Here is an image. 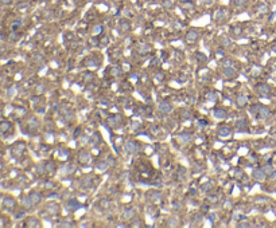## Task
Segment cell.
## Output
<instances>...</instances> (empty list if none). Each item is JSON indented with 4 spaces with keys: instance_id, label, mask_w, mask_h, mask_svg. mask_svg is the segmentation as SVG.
<instances>
[{
    "instance_id": "1",
    "label": "cell",
    "mask_w": 276,
    "mask_h": 228,
    "mask_svg": "<svg viewBox=\"0 0 276 228\" xmlns=\"http://www.w3.org/2000/svg\"><path fill=\"white\" fill-rule=\"evenodd\" d=\"M250 111L259 119H267L271 115V110L268 109L267 106H263V105H253L250 107Z\"/></svg>"
},
{
    "instance_id": "2",
    "label": "cell",
    "mask_w": 276,
    "mask_h": 228,
    "mask_svg": "<svg viewBox=\"0 0 276 228\" xmlns=\"http://www.w3.org/2000/svg\"><path fill=\"white\" fill-rule=\"evenodd\" d=\"M107 123L111 127L120 126L121 123H123V117H121L120 114H116V115H113V117H108V118H107Z\"/></svg>"
},
{
    "instance_id": "3",
    "label": "cell",
    "mask_w": 276,
    "mask_h": 228,
    "mask_svg": "<svg viewBox=\"0 0 276 228\" xmlns=\"http://www.w3.org/2000/svg\"><path fill=\"white\" fill-rule=\"evenodd\" d=\"M222 75L226 79H233V78H236L237 77V71H236L234 67H232V66H224Z\"/></svg>"
},
{
    "instance_id": "4",
    "label": "cell",
    "mask_w": 276,
    "mask_h": 228,
    "mask_svg": "<svg viewBox=\"0 0 276 228\" xmlns=\"http://www.w3.org/2000/svg\"><path fill=\"white\" fill-rule=\"evenodd\" d=\"M256 91H257L259 95L268 97L269 95V93H271V87H269L267 83H259L257 86H256Z\"/></svg>"
},
{
    "instance_id": "5",
    "label": "cell",
    "mask_w": 276,
    "mask_h": 228,
    "mask_svg": "<svg viewBox=\"0 0 276 228\" xmlns=\"http://www.w3.org/2000/svg\"><path fill=\"white\" fill-rule=\"evenodd\" d=\"M162 197H163V195H162V192H159V191H150V192H147V199L152 203L160 201Z\"/></svg>"
},
{
    "instance_id": "6",
    "label": "cell",
    "mask_w": 276,
    "mask_h": 228,
    "mask_svg": "<svg viewBox=\"0 0 276 228\" xmlns=\"http://www.w3.org/2000/svg\"><path fill=\"white\" fill-rule=\"evenodd\" d=\"M139 150V144L136 141H128L127 144H125V152L127 153H136Z\"/></svg>"
},
{
    "instance_id": "7",
    "label": "cell",
    "mask_w": 276,
    "mask_h": 228,
    "mask_svg": "<svg viewBox=\"0 0 276 228\" xmlns=\"http://www.w3.org/2000/svg\"><path fill=\"white\" fill-rule=\"evenodd\" d=\"M198 39H199V35H198L197 31H194V30L187 31V34H186V42L187 43H195V42H198Z\"/></svg>"
},
{
    "instance_id": "8",
    "label": "cell",
    "mask_w": 276,
    "mask_h": 228,
    "mask_svg": "<svg viewBox=\"0 0 276 228\" xmlns=\"http://www.w3.org/2000/svg\"><path fill=\"white\" fill-rule=\"evenodd\" d=\"M78 161H80L82 165L88 164V162L90 161V153L88 150H81L80 153H78Z\"/></svg>"
},
{
    "instance_id": "9",
    "label": "cell",
    "mask_w": 276,
    "mask_h": 228,
    "mask_svg": "<svg viewBox=\"0 0 276 228\" xmlns=\"http://www.w3.org/2000/svg\"><path fill=\"white\" fill-rule=\"evenodd\" d=\"M136 51H138L139 55H147L150 51H151V46L148 43H140L136 48Z\"/></svg>"
},
{
    "instance_id": "10",
    "label": "cell",
    "mask_w": 276,
    "mask_h": 228,
    "mask_svg": "<svg viewBox=\"0 0 276 228\" xmlns=\"http://www.w3.org/2000/svg\"><path fill=\"white\" fill-rule=\"evenodd\" d=\"M158 109H159V111L163 114H169L171 110H173V107H171V105H170L169 102H166V101H162L159 105H158Z\"/></svg>"
},
{
    "instance_id": "11",
    "label": "cell",
    "mask_w": 276,
    "mask_h": 228,
    "mask_svg": "<svg viewBox=\"0 0 276 228\" xmlns=\"http://www.w3.org/2000/svg\"><path fill=\"white\" fill-rule=\"evenodd\" d=\"M191 138H193V134L191 133H189V132L181 133V134L178 136L179 142H182V144H189V142L191 141Z\"/></svg>"
},
{
    "instance_id": "12",
    "label": "cell",
    "mask_w": 276,
    "mask_h": 228,
    "mask_svg": "<svg viewBox=\"0 0 276 228\" xmlns=\"http://www.w3.org/2000/svg\"><path fill=\"white\" fill-rule=\"evenodd\" d=\"M246 125H248V122H246V119H244V118L237 119L236 122H234L236 130H238V132H244V130H246Z\"/></svg>"
},
{
    "instance_id": "13",
    "label": "cell",
    "mask_w": 276,
    "mask_h": 228,
    "mask_svg": "<svg viewBox=\"0 0 276 228\" xmlns=\"http://www.w3.org/2000/svg\"><path fill=\"white\" fill-rule=\"evenodd\" d=\"M135 216H136V211H135V208H125L124 212H123V217H124L125 220L134 219Z\"/></svg>"
},
{
    "instance_id": "14",
    "label": "cell",
    "mask_w": 276,
    "mask_h": 228,
    "mask_svg": "<svg viewBox=\"0 0 276 228\" xmlns=\"http://www.w3.org/2000/svg\"><path fill=\"white\" fill-rule=\"evenodd\" d=\"M253 177L256 179V180H259V181H263V180H265L267 175H265L264 169H260V168H257V169H255V171H253Z\"/></svg>"
},
{
    "instance_id": "15",
    "label": "cell",
    "mask_w": 276,
    "mask_h": 228,
    "mask_svg": "<svg viewBox=\"0 0 276 228\" xmlns=\"http://www.w3.org/2000/svg\"><path fill=\"white\" fill-rule=\"evenodd\" d=\"M246 103H248V98H246V95H244V94H238L236 98V105L238 106V107H244V106H246Z\"/></svg>"
},
{
    "instance_id": "16",
    "label": "cell",
    "mask_w": 276,
    "mask_h": 228,
    "mask_svg": "<svg viewBox=\"0 0 276 228\" xmlns=\"http://www.w3.org/2000/svg\"><path fill=\"white\" fill-rule=\"evenodd\" d=\"M119 28H120L121 32H128L129 30H131V23L128 22V20H125V19H123V20H120V23H119Z\"/></svg>"
},
{
    "instance_id": "17",
    "label": "cell",
    "mask_w": 276,
    "mask_h": 228,
    "mask_svg": "<svg viewBox=\"0 0 276 228\" xmlns=\"http://www.w3.org/2000/svg\"><path fill=\"white\" fill-rule=\"evenodd\" d=\"M213 115H214V118H217V119H224V118H226L228 114L224 109H214Z\"/></svg>"
},
{
    "instance_id": "18",
    "label": "cell",
    "mask_w": 276,
    "mask_h": 228,
    "mask_svg": "<svg viewBox=\"0 0 276 228\" xmlns=\"http://www.w3.org/2000/svg\"><path fill=\"white\" fill-rule=\"evenodd\" d=\"M218 136L221 138H228V137L232 136V130L229 127H220L218 129Z\"/></svg>"
},
{
    "instance_id": "19",
    "label": "cell",
    "mask_w": 276,
    "mask_h": 228,
    "mask_svg": "<svg viewBox=\"0 0 276 228\" xmlns=\"http://www.w3.org/2000/svg\"><path fill=\"white\" fill-rule=\"evenodd\" d=\"M92 183H93V179H92L90 176H86V177H84V179L81 180V187H82V188H90V187H92Z\"/></svg>"
},
{
    "instance_id": "20",
    "label": "cell",
    "mask_w": 276,
    "mask_h": 228,
    "mask_svg": "<svg viewBox=\"0 0 276 228\" xmlns=\"http://www.w3.org/2000/svg\"><path fill=\"white\" fill-rule=\"evenodd\" d=\"M213 188H214V185H213V183H210V181H208V183H205V184L201 185V191H202V192H205V193H209Z\"/></svg>"
},
{
    "instance_id": "21",
    "label": "cell",
    "mask_w": 276,
    "mask_h": 228,
    "mask_svg": "<svg viewBox=\"0 0 276 228\" xmlns=\"http://www.w3.org/2000/svg\"><path fill=\"white\" fill-rule=\"evenodd\" d=\"M226 16V13H225V11L224 9H218L217 12L214 13V19L217 20V22H221V20H224V18Z\"/></svg>"
},
{
    "instance_id": "22",
    "label": "cell",
    "mask_w": 276,
    "mask_h": 228,
    "mask_svg": "<svg viewBox=\"0 0 276 228\" xmlns=\"http://www.w3.org/2000/svg\"><path fill=\"white\" fill-rule=\"evenodd\" d=\"M108 167H109V165H108V162H107V161H98L97 164H96V168H97V169H98L100 172L107 171Z\"/></svg>"
},
{
    "instance_id": "23",
    "label": "cell",
    "mask_w": 276,
    "mask_h": 228,
    "mask_svg": "<svg viewBox=\"0 0 276 228\" xmlns=\"http://www.w3.org/2000/svg\"><path fill=\"white\" fill-rule=\"evenodd\" d=\"M85 66L86 67H96V66H98V62H96L94 58H88L86 62H85Z\"/></svg>"
},
{
    "instance_id": "24",
    "label": "cell",
    "mask_w": 276,
    "mask_h": 228,
    "mask_svg": "<svg viewBox=\"0 0 276 228\" xmlns=\"http://www.w3.org/2000/svg\"><path fill=\"white\" fill-rule=\"evenodd\" d=\"M30 199H31V203L32 204H38L40 201V195L38 192H34L30 195Z\"/></svg>"
},
{
    "instance_id": "25",
    "label": "cell",
    "mask_w": 276,
    "mask_h": 228,
    "mask_svg": "<svg viewBox=\"0 0 276 228\" xmlns=\"http://www.w3.org/2000/svg\"><path fill=\"white\" fill-rule=\"evenodd\" d=\"M263 169H264V172H265V175H268V176L275 175V169H273V167H272L271 164H267Z\"/></svg>"
},
{
    "instance_id": "26",
    "label": "cell",
    "mask_w": 276,
    "mask_h": 228,
    "mask_svg": "<svg viewBox=\"0 0 276 228\" xmlns=\"http://www.w3.org/2000/svg\"><path fill=\"white\" fill-rule=\"evenodd\" d=\"M220 43H221V46L222 47H230L232 46V42L229 38H226V36H224V38H221V40H220Z\"/></svg>"
},
{
    "instance_id": "27",
    "label": "cell",
    "mask_w": 276,
    "mask_h": 228,
    "mask_svg": "<svg viewBox=\"0 0 276 228\" xmlns=\"http://www.w3.org/2000/svg\"><path fill=\"white\" fill-rule=\"evenodd\" d=\"M46 171L49 172L50 175H53L54 172H55V164L51 162V161H49L47 164H46Z\"/></svg>"
},
{
    "instance_id": "28",
    "label": "cell",
    "mask_w": 276,
    "mask_h": 228,
    "mask_svg": "<svg viewBox=\"0 0 276 228\" xmlns=\"http://www.w3.org/2000/svg\"><path fill=\"white\" fill-rule=\"evenodd\" d=\"M111 74L115 75V77H119V75L121 74V69L120 67H117V66H113L111 69Z\"/></svg>"
},
{
    "instance_id": "29",
    "label": "cell",
    "mask_w": 276,
    "mask_h": 228,
    "mask_svg": "<svg viewBox=\"0 0 276 228\" xmlns=\"http://www.w3.org/2000/svg\"><path fill=\"white\" fill-rule=\"evenodd\" d=\"M206 98H208L209 101H212V102H216V101H217V98H218V95H217V93H208Z\"/></svg>"
},
{
    "instance_id": "30",
    "label": "cell",
    "mask_w": 276,
    "mask_h": 228,
    "mask_svg": "<svg viewBox=\"0 0 276 228\" xmlns=\"http://www.w3.org/2000/svg\"><path fill=\"white\" fill-rule=\"evenodd\" d=\"M241 27L240 26H234V27H232V34L233 35H240L241 34Z\"/></svg>"
},
{
    "instance_id": "31",
    "label": "cell",
    "mask_w": 276,
    "mask_h": 228,
    "mask_svg": "<svg viewBox=\"0 0 276 228\" xmlns=\"http://www.w3.org/2000/svg\"><path fill=\"white\" fill-rule=\"evenodd\" d=\"M28 225H32V227H39V221L32 217V219H28Z\"/></svg>"
},
{
    "instance_id": "32",
    "label": "cell",
    "mask_w": 276,
    "mask_h": 228,
    "mask_svg": "<svg viewBox=\"0 0 276 228\" xmlns=\"http://www.w3.org/2000/svg\"><path fill=\"white\" fill-rule=\"evenodd\" d=\"M169 225L170 227H177V225H178V219H177V217H171V219L169 220Z\"/></svg>"
},
{
    "instance_id": "33",
    "label": "cell",
    "mask_w": 276,
    "mask_h": 228,
    "mask_svg": "<svg viewBox=\"0 0 276 228\" xmlns=\"http://www.w3.org/2000/svg\"><path fill=\"white\" fill-rule=\"evenodd\" d=\"M246 3V0H233V4L234 7H242Z\"/></svg>"
},
{
    "instance_id": "34",
    "label": "cell",
    "mask_w": 276,
    "mask_h": 228,
    "mask_svg": "<svg viewBox=\"0 0 276 228\" xmlns=\"http://www.w3.org/2000/svg\"><path fill=\"white\" fill-rule=\"evenodd\" d=\"M69 207H70V208H73V209H77V208H80V204H78L76 200H74V201H73V200H70V201H69Z\"/></svg>"
},
{
    "instance_id": "35",
    "label": "cell",
    "mask_w": 276,
    "mask_h": 228,
    "mask_svg": "<svg viewBox=\"0 0 276 228\" xmlns=\"http://www.w3.org/2000/svg\"><path fill=\"white\" fill-rule=\"evenodd\" d=\"M181 117H182L183 119H187V118H190V113L187 111V110H182L181 111Z\"/></svg>"
},
{
    "instance_id": "36",
    "label": "cell",
    "mask_w": 276,
    "mask_h": 228,
    "mask_svg": "<svg viewBox=\"0 0 276 228\" xmlns=\"http://www.w3.org/2000/svg\"><path fill=\"white\" fill-rule=\"evenodd\" d=\"M93 77H94V75L92 74V73H88V74H85V75H84L85 82H88V81H92V79H93Z\"/></svg>"
},
{
    "instance_id": "37",
    "label": "cell",
    "mask_w": 276,
    "mask_h": 228,
    "mask_svg": "<svg viewBox=\"0 0 276 228\" xmlns=\"http://www.w3.org/2000/svg\"><path fill=\"white\" fill-rule=\"evenodd\" d=\"M267 5H265V4H260V5H259V7H257V11H259V12H265V11H267Z\"/></svg>"
},
{
    "instance_id": "38",
    "label": "cell",
    "mask_w": 276,
    "mask_h": 228,
    "mask_svg": "<svg viewBox=\"0 0 276 228\" xmlns=\"http://www.w3.org/2000/svg\"><path fill=\"white\" fill-rule=\"evenodd\" d=\"M143 224L140 223V220H135V223H131V227H142Z\"/></svg>"
},
{
    "instance_id": "39",
    "label": "cell",
    "mask_w": 276,
    "mask_h": 228,
    "mask_svg": "<svg viewBox=\"0 0 276 228\" xmlns=\"http://www.w3.org/2000/svg\"><path fill=\"white\" fill-rule=\"evenodd\" d=\"M107 162H108V165H109V167H115V164H116L115 160H113V157H109Z\"/></svg>"
},
{
    "instance_id": "40",
    "label": "cell",
    "mask_w": 276,
    "mask_h": 228,
    "mask_svg": "<svg viewBox=\"0 0 276 228\" xmlns=\"http://www.w3.org/2000/svg\"><path fill=\"white\" fill-rule=\"evenodd\" d=\"M103 31V27L101 26H97V27H94V34H100Z\"/></svg>"
},
{
    "instance_id": "41",
    "label": "cell",
    "mask_w": 276,
    "mask_h": 228,
    "mask_svg": "<svg viewBox=\"0 0 276 228\" xmlns=\"http://www.w3.org/2000/svg\"><path fill=\"white\" fill-rule=\"evenodd\" d=\"M58 227H73V224H70V223H61V224H58Z\"/></svg>"
},
{
    "instance_id": "42",
    "label": "cell",
    "mask_w": 276,
    "mask_h": 228,
    "mask_svg": "<svg viewBox=\"0 0 276 228\" xmlns=\"http://www.w3.org/2000/svg\"><path fill=\"white\" fill-rule=\"evenodd\" d=\"M35 59H36V62H43L45 58L42 57V55H35Z\"/></svg>"
},
{
    "instance_id": "43",
    "label": "cell",
    "mask_w": 276,
    "mask_h": 228,
    "mask_svg": "<svg viewBox=\"0 0 276 228\" xmlns=\"http://www.w3.org/2000/svg\"><path fill=\"white\" fill-rule=\"evenodd\" d=\"M237 225H238V227H250L249 223H238Z\"/></svg>"
},
{
    "instance_id": "44",
    "label": "cell",
    "mask_w": 276,
    "mask_h": 228,
    "mask_svg": "<svg viewBox=\"0 0 276 228\" xmlns=\"http://www.w3.org/2000/svg\"><path fill=\"white\" fill-rule=\"evenodd\" d=\"M132 129H138V127H140V123H138V122H132Z\"/></svg>"
},
{
    "instance_id": "45",
    "label": "cell",
    "mask_w": 276,
    "mask_h": 228,
    "mask_svg": "<svg viewBox=\"0 0 276 228\" xmlns=\"http://www.w3.org/2000/svg\"><path fill=\"white\" fill-rule=\"evenodd\" d=\"M203 1V4H213L216 0H202Z\"/></svg>"
},
{
    "instance_id": "46",
    "label": "cell",
    "mask_w": 276,
    "mask_h": 228,
    "mask_svg": "<svg viewBox=\"0 0 276 228\" xmlns=\"http://www.w3.org/2000/svg\"><path fill=\"white\" fill-rule=\"evenodd\" d=\"M108 204H109V203L105 201V199H103V200H101V205H103L104 208H105V207H108Z\"/></svg>"
},
{
    "instance_id": "47",
    "label": "cell",
    "mask_w": 276,
    "mask_h": 228,
    "mask_svg": "<svg viewBox=\"0 0 276 228\" xmlns=\"http://www.w3.org/2000/svg\"><path fill=\"white\" fill-rule=\"evenodd\" d=\"M253 75H259L260 74V69H253V73H252Z\"/></svg>"
},
{
    "instance_id": "48",
    "label": "cell",
    "mask_w": 276,
    "mask_h": 228,
    "mask_svg": "<svg viewBox=\"0 0 276 228\" xmlns=\"http://www.w3.org/2000/svg\"><path fill=\"white\" fill-rule=\"evenodd\" d=\"M210 201H217V196H214V197L212 196V197H210Z\"/></svg>"
},
{
    "instance_id": "49",
    "label": "cell",
    "mask_w": 276,
    "mask_h": 228,
    "mask_svg": "<svg viewBox=\"0 0 276 228\" xmlns=\"http://www.w3.org/2000/svg\"><path fill=\"white\" fill-rule=\"evenodd\" d=\"M199 125H201V126H205V125H206V121H199Z\"/></svg>"
},
{
    "instance_id": "50",
    "label": "cell",
    "mask_w": 276,
    "mask_h": 228,
    "mask_svg": "<svg viewBox=\"0 0 276 228\" xmlns=\"http://www.w3.org/2000/svg\"><path fill=\"white\" fill-rule=\"evenodd\" d=\"M3 3H5V4H8V3H11V0H1Z\"/></svg>"
},
{
    "instance_id": "51",
    "label": "cell",
    "mask_w": 276,
    "mask_h": 228,
    "mask_svg": "<svg viewBox=\"0 0 276 228\" xmlns=\"http://www.w3.org/2000/svg\"><path fill=\"white\" fill-rule=\"evenodd\" d=\"M179 1H182V3H186V1H189V0H179Z\"/></svg>"
},
{
    "instance_id": "52",
    "label": "cell",
    "mask_w": 276,
    "mask_h": 228,
    "mask_svg": "<svg viewBox=\"0 0 276 228\" xmlns=\"http://www.w3.org/2000/svg\"><path fill=\"white\" fill-rule=\"evenodd\" d=\"M273 51H275V53H276V47H273Z\"/></svg>"
},
{
    "instance_id": "53",
    "label": "cell",
    "mask_w": 276,
    "mask_h": 228,
    "mask_svg": "<svg viewBox=\"0 0 276 228\" xmlns=\"http://www.w3.org/2000/svg\"><path fill=\"white\" fill-rule=\"evenodd\" d=\"M117 1H121V0H117Z\"/></svg>"
}]
</instances>
